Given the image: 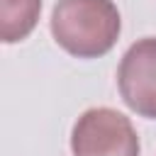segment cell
Instances as JSON below:
<instances>
[{
	"label": "cell",
	"mask_w": 156,
	"mask_h": 156,
	"mask_svg": "<svg viewBox=\"0 0 156 156\" xmlns=\"http://www.w3.org/2000/svg\"><path fill=\"white\" fill-rule=\"evenodd\" d=\"M54 41L76 58H100L119 39L122 17L112 0H58L51 10Z\"/></svg>",
	"instance_id": "cell-1"
},
{
	"label": "cell",
	"mask_w": 156,
	"mask_h": 156,
	"mask_svg": "<svg viewBox=\"0 0 156 156\" xmlns=\"http://www.w3.org/2000/svg\"><path fill=\"white\" fill-rule=\"evenodd\" d=\"M73 156H139L141 144L132 119L112 107L85 110L71 129Z\"/></svg>",
	"instance_id": "cell-2"
},
{
	"label": "cell",
	"mask_w": 156,
	"mask_h": 156,
	"mask_svg": "<svg viewBox=\"0 0 156 156\" xmlns=\"http://www.w3.org/2000/svg\"><path fill=\"white\" fill-rule=\"evenodd\" d=\"M122 102L139 117L156 119V37L136 39L117 66Z\"/></svg>",
	"instance_id": "cell-3"
},
{
	"label": "cell",
	"mask_w": 156,
	"mask_h": 156,
	"mask_svg": "<svg viewBox=\"0 0 156 156\" xmlns=\"http://www.w3.org/2000/svg\"><path fill=\"white\" fill-rule=\"evenodd\" d=\"M41 15V0H0V39L17 44L27 39Z\"/></svg>",
	"instance_id": "cell-4"
}]
</instances>
